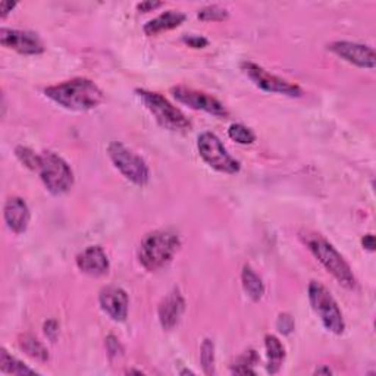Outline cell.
I'll return each mask as SVG.
<instances>
[{
  "instance_id": "obj_1",
  "label": "cell",
  "mask_w": 376,
  "mask_h": 376,
  "mask_svg": "<svg viewBox=\"0 0 376 376\" xmlns=\"http://www.w3.org/2000/svg\"><path fill=\"white\" fill-rule=\"evenodd\" d=\"M45 94L59 106L84 112L97 108L103 101V92L87 78H74L45 89Z\"/></svg>"
},
{
  "instance_id": "obj_2",
  "label": "cell",
  "mask_w": 376,
  "mask_h": 376,
  "mask_svg": "<svg viewBox=\"0 0 376 376\" xmlns=\"http://www.w3.org/2000/svg\"><path fill=\"white\" fill-rule=\"evenodd\" d=\"M181 247V240L172 229H157L144 237L138 248V260L149 272L168 266Z\"/></svg>"
},
{
  "instance_id": "obj_3",
  "label": "cell",
  "mask_w": 376,
  "mask_h": 376,
  "mask_svg": "<svg viewBox=\"0 0 376 376\" xmlns=\"http://www.w3.org/2000/svg\"><path fill=\"white\" fill-rule=\"evenodd\" d=\"M302 238L307 245V248L313 253V256L322 263V266L343 287L350 289L356 288L358 280L354 277L350 265L337 252L336 247H333L329 241H326L322 236L315 233H309V231L302 233Z\"/></svg>"
},
{
  "instance_id": "obj_4",
  "label": "cell",
  "mask_w": 376,
  "mask_h": 376,
  "mask_svg": "<svg viewBox=\"0 0 376 376\" xmlns=\"http://www.w3.org/2000/svg\"><path fill=\"white\" fill-rule=\"evenodd\" d=\"M144 106L155 116L160 127L170 131H187L192 128V122L174 104L159 93L148 90H136Z\"/></svg>"
},
{
  "instance_id": "obj_5",
  "label": "cell",
  "mask_w": 376,
  "mask_h": 376,
  "mask_svg": "<svg viewBox=\"0 0 376 376\" xmlns=\"http://www.w3.org/2000/svg\"><path fill=\"white\" fill-rule=\"evenodd\" d=\"M309 300H310L311 309L315 310V313L319 316L324 326L329 332L336 333V336H341L345 329V322L343 318L341 309L338 307V303L336 302V299L332 297L329 289L318 281H310Z\"/></svg>"
},
{
  "instance_id": "obj_6",
  "label": "cell",
  "mask_w": 376,
  "mask_h": 376,
  "mask_svg": "<svg viewBox=\"0 0 376 376\" xmlns=\"http://www.w3.org/2000/svg\"><path fill=\"white\" fill-rule=\"evenodd\" d=\"M41 181H43L48 192L53 196H60L70 192L74 185V172L71 166L64 157H60L55 152H43L38 171Z\"/></svg>"
},
{
  "instance_id": "obj_7",
  "label": "cell",
  "mask_w": 376,
  "mask_h": 376,
  "mask_svg": "<svg viewBox=\"0 0 376 376\" xmlns=\"http://www.w3.org/2000/svg\"><path fill=\"white\" fill-rule=\"evenodd\" d=\"M108 155L115 165V168L136 185H145L150 179L149 166L138 155L130 150L127 145L119 141H114L109 144Z\"/></svg>"
},
{
  "instance_id": "obj_8",
  "label": "cell",
  "mask_w": 376,
  "mask_h": 376,
  "mask_svg": "<svg viewBox=\"0 0 376 376\" xmlns=\"http://www.w3.org/2000/svg\"><path fill=\"white\" fill-rule=\"evenodd\" d=\"M197 149L201 159L222 174H237L240 171V162L236 160L223 148L222 141L214 133H203L197 138Z\"/></svg>"
},
{
  "instance_id": "obj_9",
  "label": "cell",
  "mask_w": 376,
  "mask_h": 376,
  "mask_svg": "<svg viewBox=\"0 0 376 376\" xmlns=\"http://www.w3.org/2000/svg\"><path fill=\"white\" fill-rule=\"evenodd\" d=\"M241 70L263 92L277 93V94H282V96H288V97H302L303 96V90L300 89V86L292 84V82H289L281 77H277L274 74L267 72L266 70H263L258 64H253V62H243Z\"/></svg>"
},
{
  "instance_id": "obj_10",
  "label": "cell",
  "mask_w": 376,
  "mask_h": 376,
  "mask_svg": "<svg viewBox=\"0 0 376 376\" xmlns=\"http://www.w3.org/2000/svg\"><path fill=\"white\" fill-rule=\"evenodd\" d=\"M171 92H172V96L177 99V101L185 104V106H188L190 109L203 111L206 114H211L219 118L228 116V111L223 104L218 99H215L214 96L207 94L204 92L188 89L184 86L174 87Z\"/></svg>"
},
{
  "instance_id": "obj_11",
  "label": "cell",
  "mask_w": 376,
  "mask_h": 376,
  "mask_svg": "<svg viewBox=\"0 0 376 376\" xmlns=\"http://www.w3.org/2000/svg\"><path fill=\"white\" fill-rule=\"evenodd\" d=\"M0 45L21 55H41L45 52L43 41L33 31L2 28L0 30Z\"/></svg>"
},
{
  "instance_id": "obj_12",
  "label": "cell",
  "mask_w": 376,
  "mask_h": 376,
  "mask_svg": "<svg viewBox=\"0 0 376 376\" xmlns=\"http://www.w3.org/2000/svg\"><path fill=\"white\" fill-rule=\"evenodd\" d=\"M328 50L359 68L373 70L376 65L375 50L366 45L353 43V41H333L328 46Z\"/></svg>"
},
{
  "instance_id": "obj_13",
  "label": "cell",
  "mask_w": 376,
  "mask_h": 376,
  "mask_svg": "<svg viewBox=\"0 0 376 376\" xmlns=\"http://www.w3.org/2000/svg\"><path fill=\"white\" fill-rule=\"evenodd\" d=\"M99 303L101 310L115 322H125L128 316L130 299L127 291L121 287L109 285L100 291Z\"/></svg>"
},
{
  "instance_id": "obj_14",
  "label": "cell",
  "mask_w": 376,
  "mask_h": 376,
  "mask_svg": "<svg viewBox=\"0 0 376 376\" xmlns=\"http://www.w3.org/2000/svg\"><path fill=\"white\" fill-rule=\"evenodd\" d=\"M184 310H185V300L179 289L174 288L163 297V300L159 304V321L162 328L166 331L174 329L179 324L184 315Z\"/></svg>"
},
{
  "instance_id": "obj_15",
  "label": "cell",
  "mask_w": 376,
  "mask_h": 376,
  "mask_svg": "<svg viewBox=\"0 0 376 376\" xmlns=\"http://www.w3.org/2000/svg\"><path fill=\"white\" fill-rule=\"evenodd\" d=\"M77 266L82 274L90 277H101L108 274L109 259L99 245H90L77 256Z\"/></svg>"
},
{
  "instance_id": "obj_16",
  "label": "cell",
  "mask_w": 376,
  "mask_h": 376,
  "mask_svg": "<svg viewBox=\"0 0 376 376\" xmlns=\"http://www.w3.org/2000/svg\"><path fill=\"white\" fill-rule=\"evenodd\" d=\"M4 216L8 228L15 234L26 233L31 219L28 204L21 197H11L6 200Z\"/></svg>"
},
{
  "instance_id": "obj_17",
  "label": "cell",
  "mask_w": 376,
  "mask_h": 376,
  "mask_svg": "<svg viewBox=\"0 0 376 376\" xmlns=\"http://www.w3.org/2000/svg\"><path fill=\"white\" fill-rule=\"evenodd\" d=\"M185 21V15L178 11H166L159 16L150 19L148 24L144 26V33L148 35H157L160 33L174 30L179 27Z\"/></svg>"
},
{
  "instance_id": "obj_18",
  "label": "cell",
  "mask_w": 376,
  "mask_h": 376,
  "mask_svg": "<svg viewBox=\"0 0 376 376\" xmlns=\"http://www.w3.org/2000/svg\"><path fill=\"white\" fill-rule=\"evenodd\" d=\"M265 347H266V356H267V372L270 375H275L280 372L285 360V348L275 336L265 337Z\"/></svg>"
},
{
  "instance_id": "obj_19",
  "label": "cell",
  "mask_w": 376,
  "mask_h": 376,
  "mask_svg": "<svg viewBox=\"0 0 376 376\" xmlns=\"http://www.w3.org/2000/svg\"><path fill=\"white\" fill-rule=\"evenodd\" d=\"M241 281L245 294L253 302H259L265 294V284L262 278L255 272V269L250 265H244L241 272Z\"/></svg>"
},
{
  "instance_id": "obj_20",
  "label": "cell",
  "mask_w": 376,
  "mask_h": 376,
  "mask_svg": "<svg viewBox=\"0 0 376 376\" xmlns=\"http://www.w3.org/2000/svg\"><path fill=\"white\" fill-rule=\"evenodd\" d=\"M18 345L19 348L23 350L27 356H30L31 359L45 363L49 360V351L48 348L41 344L35 337H33L31 333H24V336H21L18 340Z\"/></svg>"
},
{
  "instance_id": "obj_21",
  "label": "cell",
  "mask_w": 376,
  "mask_h": 376,
  "mask_svg": "<svg viewBox=\"0 0 376 376\" xmlns=\"http://www.w3.org/2000/svg\"><path fill=\"white\" fill-rule=\"evenodd\" d=\"M0 370L9 375H38L35 369L28 367L24 362L11 356L5 348H0Z\"/></svg>"
},
{
  "instance_id": "obj_22",
  "label": "cell",
  "mask_w": 376,
  "mask_h": 376,
  "mask_svg": "<svg viewBox=\"0 0 376 376\" xmlns=\"http://www.w3.org/2000/svg\"><path fill=\"white\" fill-rule=\"evenodd\" d=\"M200 363L203 367V372L206 375H214L215 373V344L212 340L206 338L201 344L200 350Z\"/></svg>"
},
{
  "instance_id": "obj_23",
  "label": "cell",
  "mask_w": 376,
  "mask_h": 376,
  "mask_svg": "<svg viewBox=\"0 0 376 376\" xmlns=\"http://www.w3.org/2000/svg\"><path fill=\"white\" fill-rule=\"evenodd\" d=\"M228 136L229 138L243 145L253 144L256 141V134L253 133V130L245 127L243 123H233L231 127L228 128Z\"/></svg>"
},
{
  "instance_id": "obj_24",
  "label": "cell",
  "mask_w": 376,
  "mask_h": 376,
  "mask_svg": "<svg viewBox=\"0 0 376 376\" xmlns=\"http://www.w3.org/2000/svg\"><path fill=\"white\" fill-rule=\"evenodd\" d=\"M259 362V356L255 350L245 351L241 358H238L236 366L233 367L234 373L238 375H256V372L252 369Z\"/></svg>"
},
{
  "instance_id": "obj_25",
  "label": "cell",
  "mask_w": 376,
  "mask_h": 376,
  "mask_svg": "<svg viewBox=\"0 0 376 376\" xmlns=\"http://www.w3.org/2000/svg\"><path fill=\"white\" fill-rule=\"evenodd\" d=\"M15 155L19 159V162L26 165L27 168H30L31 171H38L41 155H37L34 150L24 148V145H18V148L15 149Z\"/></svg>"
},
{
  "instance_id": "obj_26",
  "label": "cell",
  "mask_w": 376,
  "mask_h": 376,
  "mask_svg": "<svg viewBox=\"0 0 376 376\" xmlns=\"http://www.w3.org/2000/svg\"><path fill=\"white\" fill-rule=\"evenodd\" d=\"M199 18L201 21H223L228 18V12L218 5H211L199 11Z\"/></svg>"
},
{
  "instance_id": "obj_27",
  "label": "cell",
  "mask_w": 376,
  "mask_h": 376,
  "mask_svg": "<svg viewBox=\"0 0 376 376\" xmlns=\"http://www.w3.org/2000/svg\"><path fill=\"white\" fill-rule=\"evenodd\" d=\"M277 328L281 333H284V336H289V333L296 328V322L291 318V315H288V313H282L277 321Z\"/></svg>"
},
{
  "instance_id": "obj_28",
  "label": "cell",
  "mask_w": 376,
  "mask_h": 376,
  "mask_svg": "<svg viewBox=\"0 0 376 376\" xmlns=\"http://www.w3.org/2000/svg\"><path fill=\"white\" fill-rule=\"evenodd\" d=\"M106 348H108L111 359H115V358L119 356V354H122V347H121L118 338L114 337V336H109L106 338Z\"/></svg>"
},
{
  "instance_id": "obj_29",
  "label": "cell",
  "mask_w": 376,
  "mask_h": 376,
  "mask_svg": "<svg viewBox=\"0 0 376 376\" xmlns=\"http://www.w3.org/2000/svg\"><path fill=\"white\" fill-rule=\"evenodd\" d=\"M182 40L185 45H188L193 49H203L209 45V41L201 35H188V37H184Z\"/></svg>"
},
{
  "instance_id": "obj_30",
  "label": "cell",
  "mask_w": 376,
  "mask_h": 376,
  "mask_svg": "<svg viewBox=\"0 0 376 376\" xmlns=\"http://www.w3.org/2000/svg\"><path fill=\"white\" fill-rule=\"evenodd\" d=\"M57 324L55 321H48L45 324V333L48 336L49 340L55 341L56 340V336H57Z\"/></svg>"
},
{
  "instance_id": "obj_31",
  "label": "cell",
  "mask_w": 376,
  "mask_h": 376,
  "mask_svg": "<svg viewBox=\"0 0 376 376\" xmlns=\"http://www.w3.org/2000/svg\"><path fill=\"white\" fill-rule=\"evenodd\" d=\"M163 4H160V2H141V4H138L137 5V9L140 11V12H152V11H155V9H157V8H160Z\"/></svg>"
},
{
  "instance_id": "obj_32",
  "label": "cell",
  "mask_w": 376,
  "mask_h": 376,
  "mask_svg": "<svg viewBox=\"0 0 376 376\" xmlns=\"http://www.w3.org/2000/svg\"><path fill=\"white\" fill-rule=\"evenodd\" d=\"M362 244L366 250H369V252H373L375 250V237L372 234H367L362 238Z\"/></svg>"
},
{
  "instance_id": "obj_33",
  "label": "cell",
  "mask_w": 376,
  "mask_h": 376,
  "mask_svg": "<svg viewBox=\"0 0 376 376\" xmlns=\"http://www.w3.org/2000/svg\"><path fill=\"white\" fill-rule=\"evenodd\" d=\"M16 5L12 4V2H2V4H0V12H2V18H5L9 12H12V9Z\"/></svg>"
},
{
  "instance_id": "obj_34",
  "label": "cell",
  "mask_w": 376,
  "mask_h": 376,
  "mask_svg": "<svg viewBox=\"0 0 376 376\" xmlns=\"http://www.w3.org/2000/svg\"><path fill=\"white\" fill-rule=\"evenodd\" d=\"M315 375H332V370L329 367H326V366H322V367L315 370Z\"/></svg>"
}]
</instances>
